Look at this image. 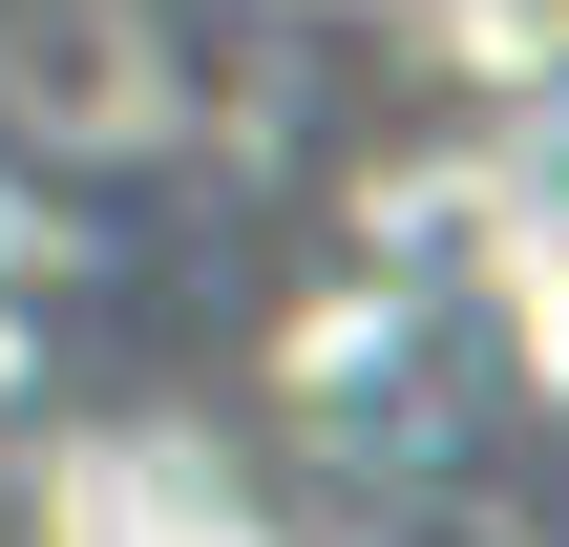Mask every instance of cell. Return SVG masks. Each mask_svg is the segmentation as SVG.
I'll return each instance as SVG.
<instances>
[{
  "label": "cell",
  "mask_w": 569,
  "mask_h": 547,
  "mask_svg": "<svg viewBox=\"0 0 569 547\" xmlns=\"http://www.w3.org/2000/svg\"><path fill=\"white\" fill-rule=\"evenodd\" d=\"M317 21H380V42H569V0H317Z\"/></svg>",
  "instance_id": "1"
}]
</instances>
